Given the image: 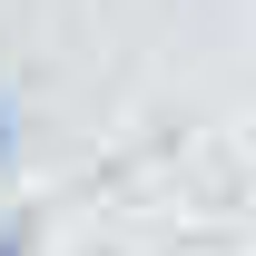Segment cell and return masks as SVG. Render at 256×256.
Returning a JSON list of instances; mask_svg holds the SVG:
<instances>
[{"mask_svg": "<svg viewBox=\"0 0 256 256\" xmlns=\"http://www.w3.org/2000/svg\"><path fill=\"white\" fill-rule=\"evenodd\" d=\"M0 256H30V236H20V226H0Z\"/></svg>", "mask_w": 256, "mask_h": 256, "instance_id": "obj_1", "label": "cell"}, {"mask_svg": "<svg viewBox=\"0 0 256 256\" xmlns=\"http://www.w3.org/2000/svg\"><path fill=\"white\" fill-rule=\"evenodd\" d=\"M10 138H20V128H10V108H0V158H10Z\"/></svg>", "mask_w": 256, "mask_h": 256, "instance_id": "obj_2", "label": "cell"}]
</instances>
